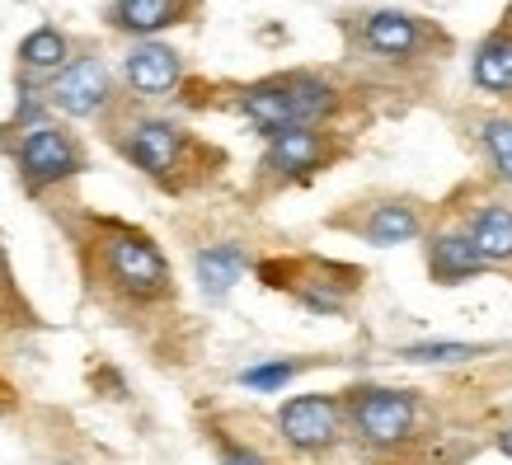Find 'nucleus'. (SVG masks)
I'll return each instance as SVG.
<instances>
[{
	"mask_svg": "<svg viewBox=\"0 0 512 465\" xmlns=\"http://www.w3.org/2000/svg\"><path fill=\"white\" fill-rule=\"evenodd\" d=\"M240 109L259 132L273 137V132H287V127H315L334 109V90L320 76H301L296 71V76H278L245 90Z\"/></svg>",
	"mask_w": 512,
	"mask_h": 465,
	"instance_id": "nucleus-1",
	"label": "nucleus"
},
{
	"mask_svg": "<svg viewBox=\"0 0 512 465\" xmlns=\"http://www.w3.org/2000/svg\"><path fill=\"white\" fill-rule=\"evenodd\" d=\"M104 264H109V278L132 296H160L170 287V264L146 235L137 231H109L104 240Z\"/></svg>",
	"mask_w": 512,
	"mask_h": 465,
	"instance_id": "nucleus-2",
	"label": "nucleus"
},
{
	"mask_svg": "<svg viewBox=\"0 0 512 465\" xmlns=\"http://www.w3.org/2000/svg\"><path fill=\"white\" fill-rule=\"evenodd\" d=\"M80 151L76 141L66 137L62 127L52 123H38L24 132V141H19V174H24V184L29 188H52L62 184V179H71V174H80Z\"/></svg>",
	"mask_w": 512,
	"mask_h": 465,
	"instance_id": "nucleus-3",
	"label": "nucleus"
},
{
	"mask_svg": "<svg viewBox=\"0 0 512 465\" xmlns=\"http://www.w3.org/2000/svg\"><path fill=\"white\" fill-rule=\"evenodd\" d=\"M278 433L296 451H325L339 442V404L329 395H296L278 409Z\"/></svg>",
	"mask_w": 512,
	"mask_h": 465,
	"instance_id": "nucleus-4",
	"label": "nucleus"
},
{
	"mask_svg": "<svg viewBox=\"0 0 512 465\" xmlns=\"http://www.w3.org/2000/svg\"><path fill=\"white\" fill-rule=\"evenodd\" d=\"M353 423L367 442H404L414 433V400L404 390H357L353 395Z\"/></svg>",
	"mask_w": 512,
	"mask_h": 465,
	"instance_id": "nucleus-5",
	"label": "nucleus"
},
{
	"mask_svg": "<svg viewBox=\"0 0 512 465\" xmlns=\"http://www.w3.org/2000/svg\"><path fill=\"white\" fill-rule=\"evenodd\" d=\"M123 151L132 155V165L146 170L151 179H170V174L184 165L188 137H184V127L165 123V118H141V123L127 132Z\"/></svg>",
	"mask_w": 512,
	"mask_h": 465,
	"instance_id": "nucleus-6",
	"label": "nucleus"
},
{
	"mask_svg": "<svg viewBox=\"0 0 512 465\" xmlns=\"http://www.w3.org/2000/svg\"><path fill=\"white\" fill-rule=\"evenodd\" d=\"M52 104L71 118H94L109 104V71L99 57H80L76 66H66L57 85H52Z\"/></svg>",
	"mask_w": 512,
	"mask_h": 465,
	"instance_id": "nucleus-7",
	"label": "nucleus"
},
{
	"mask_svg": "<svg viewBox=\"0 0 512 465\" xmlns=\"http://www.w3.org/2000/svg\"><path fill=\"white\" fill-rule=\"evenodd\" d=\"M127 85L137 94H165L179 85V52L165 43H137L127 52Z\"/></svg>",
	"mask_w": 512,
	"mask_h": 465,
	"instance_id": "nucleus-8",
	"label": "nucleus"
},
{
	"mask_svg": "<svg viewBox=\"0 0 512 465\" xmlns=\"http://www.w3.org/2000/svg\"><path fill=\"white\" fill-rule=\"evenodd\" d=\"M193 268H198L202 296H207V301H221L235 282L245 278V249L240 245H207V249H198Z\"/></svg>",
	"mask_w": 512,
	"mask_h": 465,
	"instance_id": "nucleus-9",
	"label": "nucleus"
},
{
	"mask_svg": "<svg viewBox=\"0 0 512 465\" xmlns=\"http://www.w3.org/2000/svg\"><path fill=\"white\" fill-rule=\"evenodd\" d=\"M268 160L273 170L282 174H311L320 160H325V141L311 127H287V132H273L268 141Z\"/></svg>",
	"mask_w": 512,
	"mask_h": 465,
	"instance_id": "nucleus-10",
	"label": "nucleus"
},
{
	"mask_svg": "<svg viewBox=\"0 0 512 465\" xmlns=\"http://www.w3.org/2000/svg\"><path fill=\"white\" fill-rule=\"evenodd\" d=\"M362 38L381 57H409L419 47V24H414V15H400V10H376L362 24Z\"/></svg>",
	"mask_w": 512,
	"mask_h": 465,
	"instance_id": "nucleus-11",
	"label": "nucleus"
},
{
	"mask_svg": "<svg viewBox=\"0 0 512 465\" xmlns=\"http://www.w3.org/2000/svg\"><path fill=\"white\" fill-rule=\"evenodd\" d=\"M113 24L123 33H156L179 24L184 15V0H113Z\"/></svg>",
	"mask_w": 512,
	"mask_h": 465,
	"instance_id": "nucleus-12",
	"label": "nucleus"
},
{
	"mask_svg": "<svg viewBox=\"0 0 512 465\" xmlns=\"http://www.w3.org/2000/svg\"><path fill=\"white\" fill-rule=\"evenodd\" d=\"M470 245L484 264L494 259H512V212L508 207H484L475 226H470Z\"/></svg>",
	"mask_w": 512,
	"mask_h": 465,
	"instance_id": "nucleus-13",
	"label": "nucleus"
},
{
	"mask_svg": "<svg viewBox=\"0 0 512 465\" xmlns=\"http://www.w3.org/2000/svg\"><path fill=\"white\" fill-rule=\"evenodd\" d=\"M480 268H484V259L475 254L470 235H442V240H433V273L442 282H461L470 273H480Z\"/></svg>",
	"mask_w": 512,
	"mask_h": 465,
	"instance_id": "nucleus-14",
	"label": "nucleus"
},
{
	"mask_svg": "<svg viewBox=\"0 0 512 465\" xmlns=\"http://www.w3.org/2000/svg\"><path fill=\"white\" fill-rule=\"evenodd\" d=\"M475 80L484 90H498V94H512V33H498L489 43L480 47L475 57Z\"/></svg>",
	"mask_w": 512,
	"mask_h": 465,
	"instance_id": "nucleus-15",
	"label": "nucleus"
},
{
	"mask_svg": "<svg viewBox=\"0 0 512 465\" xmlns=\"http://www.w3.org/2000/svg\"><path fill=\"white\" fill-rule=\"evenodd\" d=\"M419 235V217H414V207H376L372 221H367V240L372 245H404V240H414Z\"/></svg>",
	"mask_w": 512,
	"mask_h": 465,
	"instance_id": "nucleus-16",
	"label": "nucleus"
},
{
	"mask_svg": "<svg viewBox=\"0 0 512 465\" xmlns=\"http://www.w3.org/2000/svg\"><path fill=\"white\" fill-rule=\"evenodd\" d=\"M19 62L29 66V71H57L66 62V38L57 29H33L19 43Z\"/></svg>",
	"mask_w": 512,
	"mask_h": 465,
	"instance_id": "nucleus-17",
	"label": "nucleus"
},
{
	"mask_svg": "<svg viewBox=\"0 0 512 465\" xmlns=\"http://www.w3.org/2000/svg\"><path fill=\"white\" fill-rule=\"evenodd\" d=\"M484 146H489V155H494L498 179H508L512 184V118H494V123H484Z\"/></svg>",
	"mask_w": 512,
	"mask_h": 465,
	"instance_id": "nucleus-18",
	"label": "nucleus"
},
{
	"mask_svg": "<svg viewBox=\"0 0 512 465\" xmlns=\"http://www.w3.org/2000/svg\"><path fill=\"white\" fill-rule=\"evenodd\" d=\"M296 372H301V362H264V367H245L240 381H245L249 390H282Z\"/></svg>",
	"mask_w": 512,
	"mask_h": 465,
	"instance_id": "nucleus-19",
	"label": "nucleus"
},
{
	"mask_svg": "<svg viewBox=\"0 0 512 465\" xmlns=\"http://www.w3.org/2000/svg\"><path fill=\"white\" fill-rule=\"evenodd\" d=\"M404 357L409 362H466L475 357V348L470 343H414V348H404Z\"/></svg>",
	"mask_w": 512,
	"mask_h": 465,
	"instance_id": "nucleus-20",
	"label": "nucleus"
},
{
	"mask_svg": "<svg viewBox=\"0 0 512 465\" xmlns=\"http://www.w3.org/2000/svg\"><path fill=\"white\" fill-rule=\"evenodd\" d=\"M221 465H268L259 451H249V447H231L226 456H221Z\"/></svg>",
	"mask_w": 512,
	"mask_h": 465,
	"instance_id": "nucleus-21",
	"label": "nucleus"
},
{
	"mask_svg": "<svg viewBox=\"0 0 512 465\" xmlns=\"http://www.w3.org/2000/svg\"><path fill=\"white\" fill-rule=\"evenodd\" d=\"M503 451H508V456H512V433H503Z\"/></svg>",
	"mask_w": 512,
	"mask_h": 465,
	"instance_id": "nucleus-22",
	"label": "nucleus"
},
{
	"mask_svg": "<svg viewBox=\"0 0 512 465\" xmlns=\"http://www.w3.org/2000/svg\"><path fill=\"white\" fill-rule=\"evenodd\" d=\"M0 273H5V249H0Z\"/></svg>",
	"mask_w": 512,
	"mask_h": 465,
	"instance_id": "nucleus-23",
	"label": "nucleus"
}]
</instances>
